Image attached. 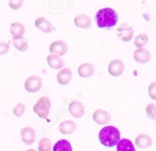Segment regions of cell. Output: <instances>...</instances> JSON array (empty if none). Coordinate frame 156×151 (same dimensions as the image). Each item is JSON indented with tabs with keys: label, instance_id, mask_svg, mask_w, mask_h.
I'll return each mask as SVG.
<instances>
[{
	"label": "cell",
	"instance_id": "6da1fadb",
	"mask_svg": "<svg viewBox=\"0 0 156 151\" xmlns=\"http://www.w3.org/2000/svg\"><path fill=\"white\" fill-rule=\"evenodd\" d=\"M98 137L102 145L112 147L117 145L120 140L121 135L119 130L116 127L113 125H107L99 131Z\"/></svg>",
	"mask_w": 156,
	"mask_h": 151
},
{
	"label": "cell",
	"instance_id": "7a4b0ae2",
	"mask_svg": "<svg viewBox=\"0 0 156 151\" xmlns=\"http://www.w3.org/2000/svg\"><path fill=\"white\" fill-rule=\"evenodd\" d=\"M118 18L116 11L110 7L99 10L95 15L96 24L99 27H111L116 24Z\"/></svg>",
	"mask_w": 156,
	"mask_h": 151
},
{
	"label": "cell",
	"instance_id": "3957f363",
	"mask_svg": "<svg viewBox=\"0 0 156 151\" xmlns=\"http://www.w3.org/2000/svg\"><path fill=\"white\" fill-rule=\"evenodd\" d=\"M51 107V101L49 97L42 96L40 97L33 106L34 111L41 118H46L49 114Z\"/></svg>",
	"mask_w": 156,
	"mask_h": 151
},
{
	"label": "cell",
	"instance_id": "277c9868",
	"mask_svg": "<svg viewBox=\"0 0 156 151\" xmlns=\"http://www.w3.org/2000/svg\"><path fill=\"white\" fill-rule=\"evenodd\" d=\"M118 37L124 41H130L133 35V29L129 23H124L121 24L116 29Z\"/></svg>",
	"mask_w": 156,
	"mask_h": 151
},
{
	"label": "cell",
	"instance_id": "5b68a950",
	"mask_svg": "<svg viewBox=\"0 0 156 151\" xmlns=\"http://www.w3.org/2000/svg\"><path fill=\"white\" fill-rule=\"evenodd\" d=\"M42 85V80L40 76L32 75L28 77L24 82V86L26 90L30 92L38 91Z\"/></svg>",
	"mask_w": 156,
	"mask_h": 151
},
{
	"label": "cell",
	"instance_id": "8992f818",
	"mask_svg": "<svg viewBox=\"0 0 156 151\" xmlns=\"http://www.w3.org/2000/svg\"><path fill=\"white\" fill-rule=\"evenodd\" d=\"M110 114L102 109H98L93 114V119L95 122L100 125L108 124L111 120Z\"/></svg>",
	"mask_w": 156,
	"mask_h": 151
},
{
	"label": "cell",
	"instance_id": "52a82bcc",
	"mask_svg": "<svg viewBox=\"0 0 156 151\" xmlns=\"http://www.w3.org/2000/svg\"><path fill=\"white\" fill-rule=\"evenodd\" d=\"M124 69V64L122 60L115 58L112 60L108 65V72L114 76H120Z\"/></svg>",
	"mask_w": 156,
	"mask_h": 151
},
{
	"label": "cell",
	"instance_id": "ba28073f",
	"mask_svg": "<svg viewBox=\"0 0 156 151\" xmlns=\"http://www.w3.org/2000/svg\"><path fill=\"white\" fill-rule=\"evenodd\" d=\"M22 141L27 145H31L35 139V132L31 127H24L20 132Z\"/></svg>",
	"mask_w": 156,
	"mask_h": 151
},
{
	"label": "cell",
	"instance_id": "9c48e42d",
	"mask_svg": "<svg viewBox=\"0 0 156 151\" xmlns=\"http://www.w3.org/2000/svg\"><path fill=\"white\" fill-rule=\"evenodd\" d=\"M68 49L67 44L63 40H57L54 41L49 46V51L57 54L58 55H63Z\"/></svg>",
	"mask_w": 156,
	"mask_h": 151
},
{
	"label": "cell",
	"instance_id": "30bf717a",
	"mask_svg": "<svg viewBox=\"0 0 156 151\" xmlns=\"http://www.w3.org/2000/svg\"><path fill=\"white\" fill-rule=\"evenodd\" d=\"M69 113L75 118H79L83 116L84 114V107L83 104L78 100H72L68 107Z\"/></svg>",
	"mask_w": 156,
	"mask_h": 151
},
{
	"label": "cell",
	"instance_id": "8fae6325",
	"mask_svg": "<svg viewBox=\"0 0 156 151\" xmlns=\"http://www.w3.org/2000/svg\"><path fill=\"white\" fill-rule=\"evenodd\" d=\"M133 58L137 62L144 63L150 60L151 58V54L150 52L146 49L140 47L134 51Z\"/></svg>",
	"mask_w": 156,
	"mask_h": 151
},
{
	"label": "cell",
	"instance_id": "7c38bea8",
	"mask_svg": "<svg viewBox=\"0 0 156 151\" xmlns=\"http://www.w3.org/2000/svg\"><path fill=\"white\" fill-rule=\"evenodd\" d=\"M74 22L76 26L83 29H88L91 26V19L90 17L85 13H80L76 15L74 17Z\"/></svg>",
	"mask_w": 156,
	"mask_h": 151
},
{
	"label": "cell",
	"instance_id": "4fadbf2b",
	"mask_svg": "<svg viewBox=\"0 0 156 151\" xmlns=\"http://www.w3.org/2000/svg\"><path fill=\"white\" fill-rule=\"evenodd\" d=\"M35 24L37 28L46 33L51 32L55 29V27L52 25V24L43 16L37 18L35 19Z\"/></svg>",
	"mask_w": 156,
	"mask_h": 151
},
{
	"label": "cell",
	"instance_id": "5bb4252c",
	"mask_svg": "<svg viewBox=\"0 0 156 151\" xmlns=\"http://www.w3.org/2000/svg\"><path fill=\"white\" fill-rule=\"evenodd\" d=\"M76 129V124L72 120H65L61 122L58 125L59 131L63 135H69Z\"/></svg>",
	"mask_w": 156,
	"mask_h": 151
},
{
	"label": "cell",
	"instance_id": "9a60e30c",
	"mask_svg": "<svg viewBox=\"0 0 156 151\" xmlns=\"http://www.w3.org/2000/svg\"><path fill=\"white\" fill-rule=\"evenodd\" d=\"M72 78V72L69 68L65 67L59 71L57 75V79L59 83L66 85L71 81Z\"/></svg>",
	"mask_w": 156,
	"mask_h": 151
},
{
	"label": "cell",
	"instance_id": "2e32d148",
	"mask_svg": "<svg viewBox=\"0 0 156 151\" xmlns=\"http://www.w3.org/2000/svg\"><path fill=\"white\" fill-rule=\"evenodd\" d=\"M47 61L49 66L54 69H60L65 65V61L55 54H51L47 57Z\"/></svg>",
	"mask_w": 156,
	"mask_h": 151
},
{
	"label": "cell",
	"instance_id": "e0dca14e",
	"mask_svg": "<svg viewBox=\"0 0 156 151\" xmlns=\"http://www.w3.org/2000/svg\"><path fill=\"white\" fill-rule=\"evenodd\" d=\"M77 72L82 77H90L94 72V67L90 63H83L79 66Z\"/></svg>",
	"mask_w": 156,
	"mask_h": 151
},
{
	"label": "cell",
	"instance_id": "ac0fdd59",
	"mask_svg": "<svg viewBox=\"0 0 156 151\" xmlns=\"http://www.w3.org/2000/svg\"><path fill=\"white\" fill-rule=\"evenodd\" d=\"M135 142L137 147L141 149H146L152 145V140L149 135L141 133L136 137Z\"/></svg>",
	"mask_w": 156,
	"mask_h": 151
},
{
	"label": "cell",
	"instance_id": "d6986e66",
	"mask_svg": "<svg viewBox=\"0 0 156 151\" xmlns=\"http://www.w3.org/2000/svg\"><path fill=\"white\" fill-rule=\"evenodd\" d=\"M10 31L13 35V38H17L23 37L25 32V28L22 23L13 22L10 26Z\"/></svg>",
	"mask_w": 156,
	"mask_h": 151
},
{
	"label": "cell",
	"instance_id": "ffe728a7",
	"mask_svg": "<svg viewBox=\"0 0 156 151\" xmlns=\"http://www.w3.org/2000/svg\"><path fill=\"white\" fill-rule=\"evenodd\" d=\"M116 151H136L132 142L127 139L123 138L119 140L116 145Z\"/></svg>",
	"mask_w": 156,
	"mask_h": 151
},
{
	"label": "cell",
	"instance_id": "44dd1931",
	"mask_svg": "<svg viewBox=\"0 0 156 151\" xmlns=\"http://www.w3.org/2000/svg\"><path fill=\"white\" fill-rule=\"evenodd\" d=\"M53 151H73L70 142L65 139H60L53 146Z\"/></svg>",
	"mask_w": 156,
	"mask_h": 151
},
{
	"label": "cell",
	"instance_id": "7402d4cb",
	"mask_svg": "<svg viewBox=\"0 0 156 151\" xmlns=\"http://www.w3.org/2000/svg\"><path fill=\"white\" fill-rule=\"evenodd\" d=\"M14 46L20 51H26L27 49V40L24 37L17 38H12V40Z\"/></svg>",
	"mask_w": 156,
	"mask_h": 151
},
{
	"label": "cell",
	"instance_id": "603a6c76",
	"mask_svg": "<svg viewBox=\"0 0 156 151\" xmlns=\"http://www.w3.org/2000/svg\"><path fill=\"white\" fill-rule=\"evenodd\" d=\"M149 40L147 35L145 33H141L138 34L135 37L134 44L138 47V48L141 47L146 44Z\"/></svg>",
	"mask_w": 156,
	"mask_h": 151
},
{
	"label": "cell",
	"instance_id": "cb8c5ba5",
	"mask_svg": "<svg viewBox=\"0 0 156 151\" xmlns=\"http://www.w3.org/2000/svg\"><path fill=\"white\" fill-rule=\"evenodd\" d=\"M39 151H51V140L47 138H42L38 142Z\"/></svg>",
	"mask_w": 156,
	"mask_h": 151
},
{
	"label": "cell",
	"instance_id": "d4e9b609",
	"mask_svg": "<svg viewBox=\"0 0 156 151\" xmlns=\"http://www.w3.org/2000/svg\"><path fill=\"white\" fill-rule=\"evenodd\" d=\"M146 112L150 119L156 120V105L154 104H147L146 107Z\"/></svg>",
	"mask_w": 156,
	"mask_h": 151
},
{
	"label": "cell",
	"instance_id": "484cf974",
	"mask_svg": "<svg viewBox=\"0 0 156 151\" xmlns=\"http://www.w3.org/2000/svg\"><path fill=\"white\" fill-rule=\"evenodd\" d=\"M24 110H25V105H24V104L23 103H22V102H19L13 108V114L15 116H21L23 113Z\"/></svg>",
	"mask_w": 156,
	"mask_h": 151
},
{
	"label": "cell",
	"instance_id": "4316f807",
	"mask_svg": "<svg viewBox=\"0 0 156 151\" xmlns=\"http://www.w3.org/2000/svg\"><path fill=\"white\" fill-rule=\"evenodd\" d=\"M148 93L151 99L156 100V82H152L148 87Z\"/></svg>",
	"mask_w": 156,
	"mask_h": 151
},
{
	"label": "cell",
	"instance_id": "83f0119b",
	"mask_svg": "<svg viewBox=\"0 0 156 151\" xmlns=\"http://www.w3.org/2000/svg\"><path fill=\"white\" fill-rule=\"evenodd\" d=\"M10 43L4 41H0V55L4 54L9 50Z\"/></svg>",
	"mask_w": 156,
	"mask_h": 151
},
{
	"label": "cell",
	"instance_id": "f1b7e54d",
	"mask_svg": "<svg viewBox=\"0 0 156 151\" xmlns=\"http://www.w3.org/2000/svg\"><path fill=\"white\" fill-rule=\"evenodd\" d=\"M23 2V0H10L9 1V5L13 9L20 8Z\"/></svg>",
	"mask_w": 156,
	"mask_h": 151
},
{
	"label": "cell",
	"instance_id": "f546056e",
	"mask_svg": "<svg viewBox=\"0 0 156 151\" xmlns=\"http://www.w3.org/2000/svg\"><path fill=\"white\" fill-rule=\"evenodd\" d=\"M26 151H36V150H34V149H28V150H27Z\"/></svg>",
	"mask_w": 156,
	"mask_h": 151
}]
</instances>
